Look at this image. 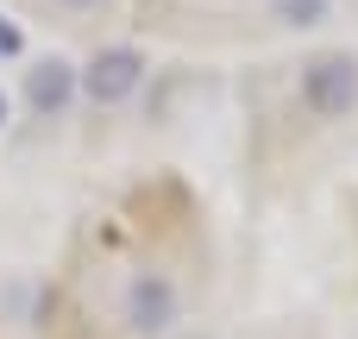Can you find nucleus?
<instances>
[{
  "mask_svg": "<svg viewBox=\"0 0 358 339\" xmlns=\"http://www.w3.org/2000/svg\"><path fill=\"white\" fill-rule=\"evenodd\" d=\"M302 101L315 107V113H346L358 101V63L352 57H315L308 69H302Z\"/></svg>",
  "mask_w": 358,
  "mask_h": 339,
  "instance_id": "f257e3e1",
  "label": "nucleus"
},
{
  "mask_svg": "<svg viewBox=\"0 0 358 339\" xmlns=\"http://www.w3.org/2000/svg\"><path fill=\"white\" fill-rule=\"evenodd\" d=\"M138 75H145V57H138V50H101V57L88 63V75H82V88H88L94 101H126V94L138 88Z\"/></svg>",
  "mask_w": 358,
  "mask_h": 339,
  "instance_id": "f03ea898",
  "label": "nucleus"
},
{
  "mask_svg": "<svg viewBox=\"0 0 358 339\" xmlns=\"http://www.w3.org/2000/svg\"><path fill=\"white\" fill-rule=\"evenodd\" d=\"M126 321H132L138 333H164V327L176 321V296H170V283H164V277H138L132 296H126Z\"/></svg>",
  "mask_w": 358,
  "mask_h": 339,
  "instance_id": "7ed1b4c3",
  "label": "nucleus"
},
{
  "mask_svg": "<svg viewBox=\"0 0 358 339\" xmlns=\"http://www.w3.org/2000/svg\"><path fill=\"white\" fill-rule=\"evenodd\" d=\"M25 94H31V107L38 113H63L69 107V94H76V75H69V63H38L31 75H25Z\"/></svg>",
  "mask_w": 358,
  "mask_h": 339,
  "instance_id": "20e7f679",
  "label": "nucleus"
},
{
  "mask_svg": "<svg viewBox=\"0 0 358 339\" xmlns=\"http://www.w3.org/2000/svg\"><path fill=\"white\" fill-rule=\"evenodd\" d=\"M271 6H277L283 25H315V19H327V0H271Z\"/></svg>",
  "mask_w": 358,
  "mask_h": 339,
  "instance_id": "39448f33",
  "label": "nucleus"
},
{
  "mask_svg": "<svg viewBox=\"0 0 358 339\" xmlns=\"http://www.w3.org/2000/svg\"><path fill=\"white\" fill-rule=\"evenodd\" d=\"M13 50H19V31H13V25L0 19V57H13Z\"/></svg>",
  "mask_w": 358,
  "mask_h": 339,
  "instance_id": "423d86ee",
  "label": "nucleus"
},
{
  "mask_svg": "<svg viewBox=\"0 0 358 339\" xmlns=\"http://www.w3.org/2000/svg\"><path fill=\"white\" fill-rule=\"evenodd\" d=\"M0 126H6V94H0Z\"/></svg>",
  "mask_w": 358,
  "mask_h": 339,
  "instance_id": "0eeeda50",
  "label": "nucleus"
},
{
  "mask_svg": "<svg viewBox=\"0 0 358 339\" xmlns=\"http://www.w3.org/2000/svg\"><path fill=\"white\" fill-rule=\"evenodd\" d=\"M69 6H101V0H69Z\"/></svg>",
  "mask_w": 358,
  "mask_h": 339,
  "instance_id": "6e6552de",
  "label": "nucleus"
}]
</instances>
